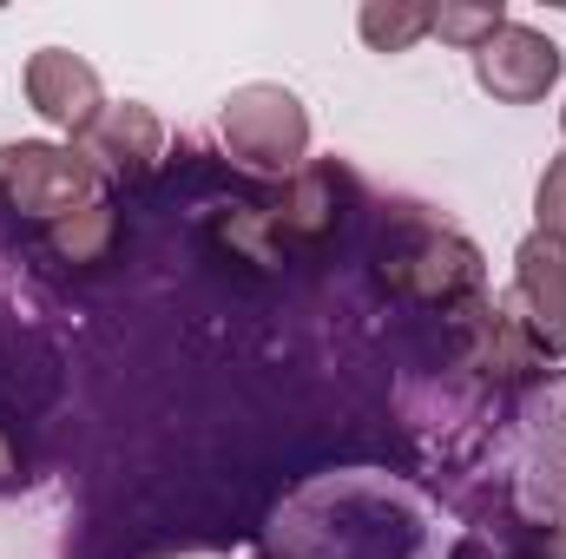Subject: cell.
<instances>
[{
    "label": "cell",
    "instance_id": "obj_1",
    "mask_svg": "<svg viewBox=\"0 0 566 559\" xmlns=\"http://www.w3.org/2000/svg\"><path fill=\"white\" fill-rule=\"evenodd\" d=\"M99 191V165L73 145H0V204L27 211V218H73L80 204H93Z\"/></svg>",
    "mask_w": 566,
    "mask_h": 559
},
{
    "label": "cell",
    "instance_id": "obj_2",
    "mask_svg": "<svg viewBox=\"0 0 566 559\" xmlns=\"http://www.w3.org/2000/svg\"><path fill=\"white\" fill-rule=\"evenodd\" d=\"M218 133H224V145H231L244 165H258V171H290V165L303 158V145H310V119H303L296 93H283V86H238V93L224 99Z\"/></svg>",
    "mask_w": 566,
    "mask_h": 559
},
{
    "label": "cell",
    "instance_id": "obj_3",
    "mask_svg": "<svg viewBox=\"0 0 566 559\" xmlns=\"http://www.w3.org/2000/svg\"><path fill=\"white\" fill-rule=\"evenodd\" d=\"M474 73H481V86H488L494 99L534 106V99H547V86L560 80V46H554L547 33L507 20L488 46H474Z\"/></svg>",
    "mask_w": 566,
    "mask_h": 559
},
{
    "label": "cell",
    "instance_id": "obj_4",
    "mask_svg": "<svg viewBox=\"0 0 566 559\" xmlns=\"http://www.w3.org/2000/svg\"><path fill=\"white\" fill-rule=\"evenodd\" d=\"M514 296H521V323L534 336V349L566 356V238L534 231L514 257Z\"/></svg>",
    "mask_w": 566,
    "mask_h": 559
},
{
    "label": "cell",
    "instance_id": "obj_5",
    "mask_svg": "<svg viewBox=\"0 0 566 559\" xmlns=\"http://www.w3.org/2000/svg\"><path fill=\"white\" fill-rule=\"evenodd\" d=\"M27 99H33L40 119H53L60 133H80V139H86V126L106 113L99 73H93L80 53H66V46H40V53L27 60Z\"/></svg>",
    "mask_w": 566,
    "mask_h": 559
},
{
    "label": "cell",
    "instance_id": "obj_6",
    "mask_svg": "<svg viewBox=\"0 0 566 559\" xmlns=\"http://www.w3.org/2000/svg\"><path fill=\"white\" fill-rule=\"evenodd\" d=\"M158 151H165V126H158L151 106H133L126 99V106H106L86 126V158L106 165V171H119V178H145Z\"/></svg>",
    "mask_w": 566,
    "mask_h": 559
},
{
    "label": "cell",
    "instance_id": "obj_7",
    "mask_svg": "<svg viewBox=\"0 0 566 559\" xmlns=\"http://www.w3.org/2000/svg\"><path fill=\"white\" fill-rule=\"evenodd\" d=\"M474 277H481V257H474V244H461V238H428L416 257L396 264V283H402L409 296H428V303L468 289Z\"/></svg>",
    "mask_w": 566,
    "mask_h": 559
},
{
    "label": "cell",
    "instance_id": "obj_8",
    "mask_svg": "<svg viewBox=\"0 0 566 559\" xmlns=\"http://www.w3.org/2000/svg\"><path fill=\"white\" fill-rule=\"evenodd\" d=\"M468 323H474V342H481V369H494V376H527L534 369L541 349H534L521 316H507L501 303H474Z\"/></svg>",
    "mask_w": 566,
    "mask_h": 559
},
{
    "label": "cell",
    "instance_id": "obj_9",
    "mask_svg": "<svg viewBox=\"0 0 566 559\" xmlns=\"http://www.w3.org/2000/svg\"><path fill=\"white\" fill-rule=\"evenodd\" d=\"M113 244H119V211L99 204V198L53 224V257H66V264H99Z\"/></svg>",
    "mask_w": 566,
    "mask_h": 559
},
{
    "label": "cell",
    "instance_id": "obj_10",
    "mask_svg": "<svg viewBox=\"0 0 566 559\" xmlns=\"http://www.w3.org/2000/svg\"><path fill=\"white\" fill-rule=\"evenodd\" d=\"M356 27H363V40L376 53H409L428 27H434V7H422V0H369L356 13Z\"/></svg>",
    "mask_w": 566,
    "mask_h": 559
},
{
    "label": "cell",
    "instance_id": "obj_11",
    "mask_svg": "<svg viewBox=\"0 0 566 559\" xmlns=\"http://www.w3.org/2000/svg\"><path fill=\"white\" fill-rule=\"evenodd\" d=\"M507 27V13H501V0L494 7H434V27L428 33H441V40H454V46H488L494 33Z\"/></svg>",
    "mask_w": 566,
    "mask_h": 559
},
{
    "label": "cell",
    "instance_id": "obj_12",
    "mask_svg": "<svg viewBox=\"0 0 566 559\" xmlns=\"http://www.w3.org/2000/svg\"><path fill=\"white\" fill-rule=\"evenodd\" d=\"M541 231L566 238V158H554L547 178H541Z\"/></svg>",
    "mask_w": 566,
    "mask_h": 559
},
{
    "label": "cell",
    "instance_id": "obj_13",
    "mask_svg": "<svg viewBox=\"0 0 566 559\" xmlns=\"http://www.w3.org/2000/svg\"><path fill=\"white\" fill-rule=\"evenodd\" d=\"M13 481H20V447H13V441H7V428H0V494H7Z\"/></svg>",
    "mask_w": 566,
    "mask_h": 559
},
{
    "label": "cell",
    "instance_id": "obj_14",
    "mask_svg": "<svg viewBox=\"0 0 566 559\" xmlns=\"http://www.w3.org/2000/svg\"><path fill=\"white\" fill-rule=\"evenodd\" d=\"M547 559H566V534H554V540H547Z\"/></svg>",
    "mask_w": 566,
    "mask_h": 559
},
{
    "label": "cell",
    "instance_id": "obj_15",
    "mask_svg": "<svg viewBox=\"0 0 566 559\" xmlns=\"http://www.w3.org/2000/svg\"><path fill=\"white\" fill-rule=\"evenodd\" d=\"M560 133H566V106H560Z\"/></svg>",
    "mask_w": 566,
    "mask_h": 559
}]
</instances>
